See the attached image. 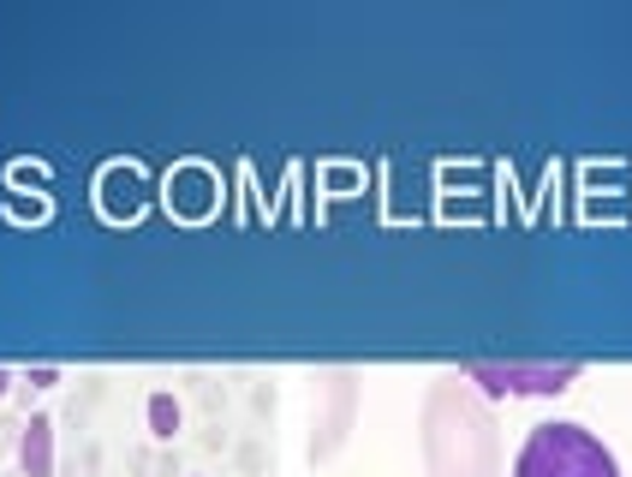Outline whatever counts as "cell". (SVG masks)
Returning <instances> with one entry per match:
<instances>
[{"label":"cell","instance_id":"cell-1","mask_svg":"<svg viewBox=\"0 0 632 477\" xmlns=\"http://www.w3.org/2000/svg\"><path fill=\"white\" fill-rule=\"evenodd\" d=\"M418 448L429 477H501V436L489 400L460 376H436L424 394Z\"/></svg>","mask_w":632,"mask_h":477},{"label":"cell","instance_id":"cell-2","mask_svg":"<svg viewBox=\"0 0 632 477\" xmlns=\"http://www.w3.org/2000/svg\"><path fill=\"white\" fill-rule=\"evenodd\" d=\"M508 477H621V460L609 454V442L597 430H585L573 418H549L525 430Z\"/></svg>","mask_w":632,"mask_h":477},{"label":"cell","instance_id":"cell-3","mask_svg":"<svg viewBox=\"0 0 632 477\" xmlns=\"http://www.w3.org/2000/svg\"><path fill=\"white\" fill-rule=\"evenodd\" d=\"M465 382H477L484 400H520V394H567L579 382V364H465Z\"/></svg>","mask_w":632,"mask_h":477},{"label":"cell","instance_id":"cell-4","mask_svg":"<svg viewBox=\"0 0 632 477\" xmlns=\"http://www.w3.org/2000/svg\"><path fill=\"white\" fill-rule=\"evenodd\" d=\"M352 412H358V376L328 370L316 382V430H311V460H335L340 442L352 436Z\"/></svg>","mask_w":632,"mask_h":477},{"label":"cell","instance_id":"cell-5","mask_svg":"<svg viewBox=\"0 0 632 477\" xmlns=\"http://www.w3.org/2000/svg\"><path fill=\"white\" fill-rule=\"evenodd\" d=\"M19 466H24V477H54V418H48V412H36V418L24 424Z\"/></svg>","mask_w":632,"mask_h":477},{"label":"cell","instance_id":"cell-6","mask_svg":"<svg viewBox=\"0 0 632 477\" xmlns=\"http://www.w3.org/2000/svg\"><path fill=\"white\" fill-rule=\"evenodd\" d=\"M144 418H149V436H156V442H173L180 424H185V412H180V400H173L168 388H156V394L144 400Z\"/></svg>","mask_w":632,"mask_h":477},{"label":"cell","instance_id":"cell-7","mask_svg":"<svg viewBox=\"0 0 632 477\" xmlns=\"http://www.w3.org/2000/svg\"><path fill=\"white\" fill-rule=\"evenodd\" d=\"M54 382H60L54 364H36V370H31V388H54Z\"/></svg>","mask_w":632,"mask_h":477},{"label":"cell","instance_id":"cell-8","mask_svg":"<svg viewBox=\"0 0 632 477\" xmlns=\"http://www.w3.org/2000/svg\"><path fill=\"white\" fill-rule=\"evenodd\" d=\"M7 388H12V370H0V394H7Z\"/></svg>","mask_w":632,"mask_h":477}]
</instances>
